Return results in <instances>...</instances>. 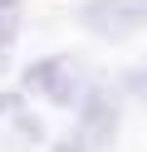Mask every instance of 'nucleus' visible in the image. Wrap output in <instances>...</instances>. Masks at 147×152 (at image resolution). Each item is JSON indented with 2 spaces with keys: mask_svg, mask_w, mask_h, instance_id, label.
Returning a JSON list of instances; mask_svg holds the SVG:
<instances>
[{
  "mask_svg": "<svg viewBox=\"0 0 147 152\" xmlns=\"http://www.w3.org/2000/svg\"><path fill=\"white\" fill-rule=\"evenodd\" d=\"M113 128H118V103L108 98V93H88V98H83V118H78V128L69 132L54 152H98V147L113 142Z\"/></svg>",
  "mask_w": 147,
  "mask_h": 152,
  "instance_id": "f257e3e1",
  "label": "nucleus"
},
{
  "mask_svg": "<svg viewBox=\"0 0 147 152\" xmlns=\"http://www.w3.org/2000/svg\"><path fill=\"white\" fill-rule=\"evenodd\" d=\"M78 20L103 39H118V34L147 30V0H88L78 10Z\"/></svg>",
  "mask_w": 147,
  "mask_h": 152,
  "instance_id": "f03ea898",
  "label": "nucleus"
},
{
  "mask_svg": "<svg viewBox=\"0 0 147 152\" xmlns=\"http://www.w3.org/2000/svg\"><path fill=\"white\" fill-rule=\"evenodd\" d=\"M25 93H44L54 103H78L83 98V79H78L74 59L59 54V59H39L25 69Z\"/></svg>",
  "mask_w": 147,
  "mask_h": 152,
  "instance_id": "7ed1b4c3",
  "label": "nucleus"
},
{
  "mask_svg": "<svg viewBox=\"0 0 147 152\" xmlns=\"http://www.w3.org/2000/svg\"><path fill=\"white\" fill-rule=\"evenodd\" d=\"M132 88H147V69H142V79H132Z\"/></svg>",
  "mask_w": 147,
  "mask_h": 152,
  "instance_id": "20e7f679",
  "label": "nucleus"
},
{
  "mask_svg": "<svg viewBox=\"0 0 147 152\" xmlns=\"http://www.w3.org/2000/svg\"><path fill=\"white\" fill-rule=\"evenodd\" d=\"M0 69H5V44H0Z\"/></svg>",
  "mask_w": 147,
  "mask_h": 152,
  "instance_id": "39448f33",
  "label": "nucleus"
}]
</instances>
